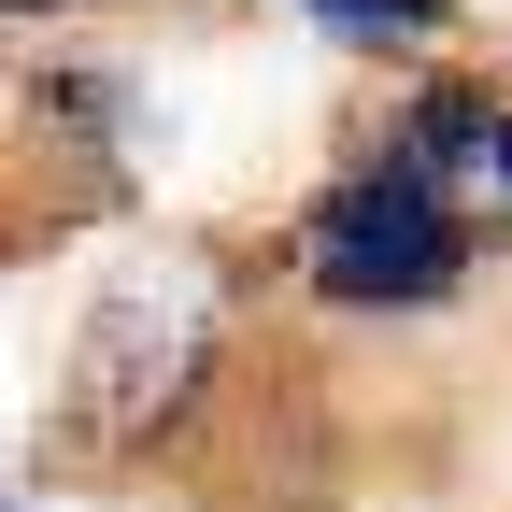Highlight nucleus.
Here are the masks:
<instances>
[{"label":"nucleus","mask_w":512,"mask_h":512,"mask_svg":"<svg viewBox=\"0 0 512 512\" xmlns=\"http://www.w3.org/2000/svg\"><path fill=\"white\" fill-rule=\"evenodd\" d=\"M299 285L328 299V313H441L470 285V214H456V185H441L427 157L399 143H370L342 185H313V214H299Z\"/></svg>","instance_id":"f257e3e1"},{"label":"nucleus","mask_w":512,"mask_h":512,"mask_svg":"<svg viewBox=\"0 0 512 512\" xmlns=\"http://www.w3.org/2000/svg\"><path fill=\"white\" fill-rule=\"evenodd\" d=\"M399 157H427L441 185L470 171L484 200L512 214V114H498V100H470V86H427V100H413V128H399Z\"/></svg>","instance_id":"f03ea898"},{"label":"nucleus","mask_w":512,"mask_h":512,"mask_svg":"<svg viewBox=\"0 0 512 512\" xmlns=\"http://www.w3.org/2000/svg\"><path fill=\"white\" fill-rule=\"evenodd\" d=\"M299 15L342 43H441V0H299Z\"/></svg>","instance_id":"7ed1b4c3"},{"label":"nucleus","mask_w":512,"mask_h":512,"mask_svg":"<svg viewBox=\"0 0 512 512\" xmlns=\"http://www.w3.org/2000/svg\"><path fill=\"white\" fill-rule=\"evenodd\" d=\"M29 15H72V0H0V29H29Z\"/></svg>","instance_id":"20e7f679"},{"label":"nucleus","mask_w":512,"mask_h":512,"mask_svg":"<svg viewBox=\"0 0 512 512\" xmlns=\"http://www.w3.org/2000/svg\"><path fill=\"white\" fill-rule=\"evenodd\" d=\"M0 512H29V498H0Z\"/></svg>","instance_id":"39448f33"}]
</instances>
